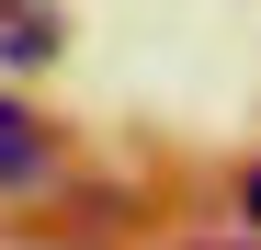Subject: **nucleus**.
I'll return each instance as SVG.
<instances>
[{
  "label": "nucleus",
  "mask_w": 261,
  "mask_h": 250,
  "mask_svg": "<svg viewBox=\"0 0 261 250\" xmlns=\"http://www.w3.org/2000/svg\"><path fill=\"white\" fill-rule=\"evenodd\" d=\"M0 57H12V68L57 57V0H0Z\"/></svg>",
  "instance_id": "obj_1"
},
{
  "label": "nucleus",
  "mask_w": 261,
  "mask_h": 250,
  "mask_svg": "<svg viewBox=\"0 0 261 250\" xmlns=\"http://www.w3.org/2000/svg\"><path fill=\"white\" fill-rule=\"evenodd\" d=\"M0 182H12V193L46 182V125H34L23 103H0Z\"/></svg>",
  "instance_id": "obj_2"
},
{
  "label": "nucleus",
  "mask_w": 261,
  "mask_h": 250,
  "mask_svg": "<svg viewBox=\"0 0 261 250\" xmlns=\"http://www.w3.org/2000/svg\"><path fill=\"white\" fill-rule=\"evenodd\" d=\"M239 205H250V216H261V171H250V193H239Z\"/></svg>",
  "instance_id": "obj_3"
}]
</instances>
